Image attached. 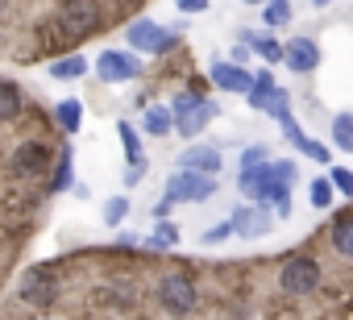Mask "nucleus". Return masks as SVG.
<instances>
[{
    "label": "nucleus",
    "mask_w": 353,
    "mask_h": 320,
    "mask_svg": "<svg viewBox=\"0 0 353 320\" xmlns=\"http://www.w3.org/2000/svg\"><path fill=\"white\" fill-rule=\"evenodd\" d=\"M291 179H295V163L291 158H270L262 167H245L237 188L245 200H258V204H270L279 217L291 212Z\"/></svg>",
    "instance_id": "obj_1"
},
{
    "label": "nucleus",
    "mask_w": 353,
    "mask_h": 320,
    "mask_svg": "<svg viewBox=\"0 0 353 320\" xmlns=\"http://www.w3.org/2000/svg\"><path fill=\"white\" fill-rule=\"evenodd\" d=\"M170 108H174V129L183 137H200L208 129V121L216 117V104L208 96H200V92H179L170 100Z\"/></svg>",
    "instance_id": "obj_3"
},
{
    "label": "nucleus",
    "mask_w": 353,
    "mask_h": 320,
    "mask_svg": "<svg viewBox=\"0 0 353 320\" xmlns=\"http://www.w3.org/2000/svg\"><path fill=\"white\" fill-rule=\"evenodd\" d=\"M208 75H212V83H216L221 92H233V96H250V92H254V71H245V67L233 63V59H216Z\"/></svg>",
    "instance_id": "obj_12"
},
{
    "label": "nucleus",
    "mask_w": 353,
    "mask_h": 320,
    "mask_svg": "<svg viewBox=\"0 0 353 320\" xmlns=\"http://www.w3.org/2000/svg\"><path fill=\"white\" fill-rule=\"evenodd\" d=\"M158 299H162V308L170 316H188L200 303V287H196V279L188 270H166L162 283H158Z\"/></svg>",
    "instance_id": "obj_4"
},
{
    "label": "nucleus",
    "mask_w": 353,
    "mask_h": 320,
    "mask_svg": "<svg viewBox=\"0 0 353 320\" xmlns=\"http://www.w3.org/2000/svg\"><path fill=\"white\" fill-rule=\"evenodd\" d=\"M312 5H332V0H312Z\"/></svg>",
    "instance_id": "obj_35"
},
{
    "label": "nucleus",
    "mask_w": 353,
    "mask_h": 320,
    "mask_svg": "<svg viewBox=\"0 0 353 320\" xmlns=\"http://www.w3.org/2000/svg\"><path fill=\"white\" fill-rule=\"evenodd\" d=\"M221 150H212V146H188L183 154H179V167L183 171H200V175H216L221 171Z\"/></svg>",
    "instance_id": "obj_14"
},
{
    "label": "nucleus",
    "mask_w": 353,
    "mask_h": 320,
    "mask_svg": "<svg viewBox=\"0 0 353 320\" xmlns=\"http://www.w3.org/2000/svg\"><path fill=\"white\" fill-rule=\"evenodd\" d=\"M212 192H216V179H212V175H200V171H183V167H179V175L166 179L162 200H170V204H200V200H208Z\"/></svg>",
    "instance_id": "obj_5"
},
{
    "label": "nucleus",
    "mask_w": 353,
    "mask_h": 320,
    "mask_svg": "<svg viewBox=\"0 0 353 320\" xmlns=\"http://www.w3.org/2000/svg\"><path fill=\"white\" fill-rule=\"evenodd\" d=\"M328 179L336 183V192H341V196H349V200H353V171H349V167H332V171H328Z\"/></svg>",
    "instance_id": "obj_31"
},
{
    "label": "nucleus",
    "mask_w": 353,
    "mask_h": 320,
    "mask_svg": "<svg viewBox=\"0 0 353 320\" xmlns=\"http://www.w3.org/2000/svg\"><path fill=\"white\" fill-rule=\"evenodd\" d=\"M287 21H291V0H266L262 26H266V30H283Z\"/></svg>",
    "instance_id": "obj_24"
},
{
    "label": "nucleus",
    "mask_w": 353,
    "mask_h": 320,
    "mask_svg": "<svg viewBox=\"0 0 353 320\" xmlns=\"http://www.w3.org/2000/svg\"><path fill=\"white\" fill-rule=\"evenodd\" d=\"M17 295H21V303H30V308H50V303L59 299V279H54L50 270H30V274L17 283Z\"/></svg>",
    "instance_id": "obj_11"
},
{
    "label": "nucleus",
    "mask_w": 353,
    "mask_h": 320,
    "mask_svg": "<svg viewBox=\"0 0 353 320\" xmlns=\"http://www.w3.org/2000/svg\"><path fill=\"white\" fill-rule=\"evenodd\" d=\"M332 250L341 258H353V217H336L332 221Z\"/></svg>",
    "instance_id": "obj_21"
},
{
    "label": "nucleus",
    "mask_w": 353,
    "mask_h": 320,
    "mask_svg": "<svg viewBox=\"0 0 353 320\" xmlns=\"http://www.w3.org/2000/svg\"><path fill=\"white\" fill-rule=\"evenodd\" d=\"M125 212H129V200H125V196L104 200V225H121V221H125Z\"/></svg>",
    "instance_id": "obj_29"
},
{
    "label": "nucleus",
    "mask_w": 353,
    "mask_h": 320,
    "mask_svg": "<svg viewBox=\"0 0 353 320\" xmlns=\"http://www.w3.org/2000/svg\"><path fill=\"white\" fill-rule=\"evenodd\" d=\"M100 21H104V13H100L96 0H79V5H67L50 26H42V30H38V38H42V46L79 42V38H88L92 30H100Z\"/></svg>",
    "instance_id": "obj_2"
},
{
    "label": "nucleus",
    "mask_w": 353,
    "mask_h": 320,
    "mask_svg": "<svg viewBox=\"0 0 353 320\" xmlns=\"http://www.w3.org/2000/svg\"><path fill=\"white\" fill-rule=\"evenodd\" d=\"M83 71H88V59H83V54H63V59L50 63V79H63V83L79 79Z\"/></svg>",
    "instance_id": "obj_16"
},
{
    "label": "nucleus",
    "mask_w": 353,
    "mask_h": 320,
    "mask_svg": "<svg viewBox=\"0 0 353 320\" xmlns=\"http://www.w3.org/2000/svg\"><path fill=\"white\" fill-rule=\"evenodd\" d=\"M262 163H270V154H266V146H250V150L241 154V171H245V167H262Z\"/></svg>",
    "instance_id": "obj_32"
},
{
    "label": "nucleus",
    "mask_w": 353,
    "mask_h": 320,
    "mask_svg": "<svg viewBox=\"0 0 353 320\" xmlns=\"http://www.w3.org/2000/svg\"><path fill=\"white\" fill-rule=\"evenodd\" d=\"M46 163H50V150L42 141H21L13 150V163H9V175L13 179H38L46 175Z\"/></svg>",
    "instance_id": "obj_9"
},
{
    "label": "nucleus",
    "mask_w": 353,
    "mask_h": 320,
    "mask_svg": "<svg viewBox=\"0 0 353 320\" xmlns=\"http://www.w3.org/2000/svg\"><path fill=\"white\" fill-rule=\"evenodd\" d=\"M54 121H59L67 133H79V125H83V104H79V100H63V104L54 108Z\"/></svg>",
    "instance_id": "obj_23"
},
{
    "label": "nucleus",
    "mask_w": 353,
    "mask_h": 320,
    "mask_svg": "<svg viewBox=\"0 0 353 320\" xmlns=\"http://www.w3.org/2000/svg\"><path fill=\"white\" fill-rule=\"evenodd\" d=\"M174 9L192 17V13H204V9H208V0H174Z\"/></svg>",
    "instance_id": "obj_34"
},
{
    "label": "nucleus",
    "mask_w": 353,
    "mask_h": 320,
    "mask_svg": "<svg viewBox=\"0 0 353 320\" xmlns=\"http://www.w3.org/2000/svg\"><path fill=\"white\" fill-rule=\"evenodd\" d=\"M71 175H75V154H71V146L59 154V167H54V179H50V192L59 196L63 188H71Z\"/></svg>",
    "instance_id": "obj_25"
},
{
    "label": "nucleus",
    "mask_w": 353,
    "mask_h": 320,
    "mask_svg": "<svg viewBox=\"0 0 353 320\" xmlns=\"http://www.w3.org/2000/svg\"><path fill=\"white\" fill-rule=\"evenodd\" d=\"M274 92H279V83H274L270 67H266V71H258V75H254V92H250V108H254V112H262V108H266V100H270Z\"/></svg>",
    "instance_id": "obj_18"
},
{
    "label": "nucleus",
    "mask_w": 353,
    "mask_h": 320,
    "mask_svg": "<svg viewBox=\"0 0 353 320\" xmlns=\"http://www.w3.org/2000/svg\"><path fill=\"white\" fill-rule=\"evenodd\" d=\"M279 287H283L287 295H307V291L320 287V266H316L312 258H291V262L279 270Z\"/></svg>",
    "instance_id": "obj_8"
},
{
    "label": "nucleus",
    "mask_w": 353,
    "mask_h": 320,
    "mask_svg": "<svg viewBox=\"0 0 353 320\" xmlns=\"http://www.w3.org/2000/svg\"><path fill=\"white\" fill-rule=\"evenodd\" d=\"M287 67H291L295 75L316 71V67H320V46H316L312 38H291V42H287Z\"/></svg>",
    "instance_id": "obj_13"
},
{
    "label": "nucleus",
    "mask_w": 353,
    "mask_h": 320,
    "mask_svg": "<svg viewBox=\"0 0 353 320\" xmlns=\"http://www.w3.org/2000/svg\"><path fill=\"white\" fill-rule=\"evenodd\" d=\"M245 5H266V0H245Z\"/></svg>",
    "instance_id": "obj_36"
},
{
    "label": "nucleus",
    "mask_w": 353,
    "mask_h": 320,
    "mask_svg": "<svg viewBox=\"0 0 353 320\" xmlns=\"http://www.w3.org/2000/svg\"><path fill=\"white\" fill-rule=\"evenodd\" d=\"M96 71H100L104 83H129V79L141 75V63H137V54H129V50H100Z\"/></svg>",
    "instance_id": "obj_10"
},
{
    "label": "nucleus",
    "mask_w": 353,
    "mask_h": 320,
    "mask_svg": "<svg viewBox=\"0 0 353 320\" xmlns=\"http://www.w3.org/2000/svg\"><path fill=\"white\" fill-rule=\"evenodd\" d=\"M21 108H26L21 88H17L13 79H5V83H0V117H5V121H17V117H21Z\"/></svg>",
    "instance_id": "obj_17"
},
{
    "label": "nucleus",
    "mask_w": 353,
    "mask_h": 320,
    "mask_svg": "<svg viewBox=\"0 0 353 320\" xmlns=\"http://www.w3.org/2000/svg\"><path fill=\"white\" fill-rule=\"evenodd\" d=\"M225 237H237V233H233V221H225V225H216V229H208V233H204L200 241H225Z\"/></svg>",
    "instance_id": "obj_33"
},
{
    "label": "nucleus",
    "mask_w": 353,
    "mask_h": 320,
    "mask_svg": "<svg viewBox=\"0 0 353 320\" xmlns=\"http://www.w3.org/2000/svg\"><path fill=\"white\" fill-rule=\"evenodd\" d=\"M245 42H250V50L266 63V67H274V63H287V46L270 34V30H258V34H245Z\"/></svg>",
    "instance_id": "obj_15"
},
{
    "label": "nucleus",
    "mask_w": 353,
    "mask_h": 320,
    "mask_svg": "<svg viewBox=\"0 0 353 320\" xmlns=\"http://www.w3.org/2000/svg\"><path fill=\"white\" fill-rule=\"evenodd\" d=\"M117 133H121V146H125V158H129V167L145 163V150H141V137L129 121H117Z\"/></svg>",
    "instance_id": "obj_20"
},
{
    "label": "nucleus",
    "mask_w": 353,
    "mask_h": 320,
    "mask_svg": "<svg viewBox=\"0 0 353 320\" xmlns=\"http://www.w3.org/2000/svg\"><path fill=\"white\" fill-rule=\"evenodd\" d=\"M295 150H299L303 158H312V163H328V146H320L316 137H303V141H299Z\"/></svg>",
    "instance_id": "obj_30"
},
{
    "label": "nucleus",
    "mask_w": 353,
    "mask_h": 320,
    "mask_svg": "<svg viewBox=\"0 0 353 320\" xmlns=\"http://www.w3.org/2000/svg\"><path fill=\"white\" fill-rule=\"evenodd\" d=\"M332 179L328 175H320V179H312V188H307V200H312V208H332Z\"/></svg>",
    "instance_id": "obj_26"
},
{
    "label": "nucleus",
    "mask_w": 353,
    "mask_h": 320,
    "mask_svg": "<svg viewBox=\"0 0 353 320\" xmlns=\"http://www.w3.org/2000/svg\"><path fill=\"white\" fill-rule=\"evenodd\" d=\"M262 112H266V117H274V121L291 117V92H283V88H279V92L266 100V108H262Z\"/></svg>",
    "instance_id": "obj_28"
},
{
    "label": "nucleus",
    "mask_w": 353,
    "mask_h": 320,
    "mask_svg": "<svg viewBox=\"0 0 353 320\" xmlns=\"http://www.w3.org/2000/svg\"><path fill=\"white\" fill-rule=\"evenodd\" d=\"M270 204H258V200H250V204H241V208H233V233L237 237H245V241H254V237H266L270 229H274V217L279 212H266Z\"/></svg>",
    "instance_id": "obj_6"
},
{
    "label": "nucleus",
    "mask_w": 353,
    "mask_h": 320,
    "mask_svg": "<svg viewBox=\"0 0 353 320\" xmlns=\"http://www.w3.org/2000/svg\"><path fill=\"white\" fill-rule=\"evenodd\" d=\"M150 246H158V250H170V246H179V225H170V221H158V229H154Z\"/></svg>",
    "instance_id": "obj_27"
},
{
    "label": "nucleus",
    "mask_w": 353,
    "mask_h": 320,
    "mask_svg": "<svg viewBox=\"0 0 353 320\" xmlns=\"http://www.w3.org/2000/svg\"><path fill=\"white\" fill-rule=\"evenodd\" d=\"M129 42H133V50H141V54H166V50L174 46V30H166V26L150 21V17H141V21L129 26Z\"/></svg>",
    "instance_id": "obj_7"
},
{
    "label": "nucleus",
    "mask_w": 353,
    "mask_h": 320,
    "mask_svg": "<svg viewBox=\"0 0 353 320\" xmlns=\"http://www.w3.org/2000/svg\"><path fill=\"white\" fill-rule=\"evenodd\" d=\"M332 146L353 154V112H336L332 117Z\"/></svg>",
    "instance_id": "obj_22"
},
{
    "label": "nucleus",
    "mask_w": 353,
    "mask_h": 320,
    "mask_svg": "<svg viewBox=\"0 0 353 320\" xmlns=\"http://www.w3.org/2000/svg\"><path fill=\"white\" fill-rule=\"evenodd\" d=\"M174 129V108H166V104H154V108H145V133H154V137H166Z\"/></svg>",
    "instance_id": "obj_19"
}]
</instances>
